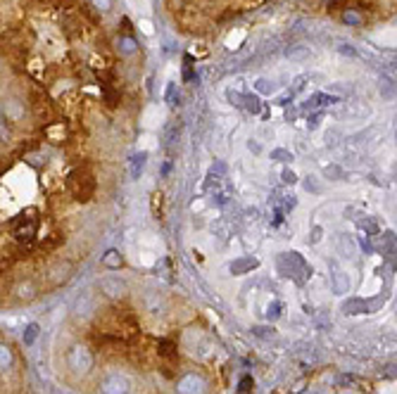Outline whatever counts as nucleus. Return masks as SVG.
I'll use <instances>...</instances> for the list:
<instances>
[{
    "label": "nucleus",
    "instance_id": "1",
    "mask_svg": "<svg viewBox=\"0 0 397 394\" xmlns=\"http://www.w3.org/2000/svg\"><path fill=\"white\" fill-rule=\"evenodd\" d=\"M278 271H281L283 276L293 278L297 285L305 283V280L309 278V273H312V269L307 266V261H305L297 252H286V254L278 256Z\"/></svg>",
    "mask_w": 397,
    "mask_h": 394
},
{
    "label": "nucleus",
    "instance_id": "2",
    "mask_svg": "<svg viewBox=\"0 0 397 394\" xmlns=\"http://www.w3.org/2000/svg\"><path fill=\"white\" fill-rule=\"evenodd\" d=\"M205 193L209 195L212 204L217 207H226L228 200H231V186L226 183V178H221L217 173H209V178L205 180Z\"/></svg>",
    "mask_w": 397,
    "mask_h": 394
},
{
    "label": "nucleus",
    "instance_id": "3",
    "mask_svg": "<svg viewBox=\"0 0 397 394\" xmlns=\"http://www.w3.org/2000/svg\"><path fill=\"white\" fill-rule=\"evenodd\" d=\"M67 363L69 368L74 371V373H88L90 368H93V354L86 349L83 345H74L72 349H69L67 354Z\"/></svg>",
    "mask_w": 397,
    "mask_h": 394
},
{
    "label": "nucleus",
    "instance_id": "4",
    "mask_svg": "<svg viewBox=\"0 0 397 394\" xmlns=\"http://www.w3.org/2000/svg\"><path fill=\"white\" fill-rule=\"evenodd\" d=\"M129 380L119 373L107 375L103 382H100V392L103 394H129Z\"/></svg>",
    "mask_w": 397,
    "mask_h": 394
},
{
    "label": "nucleus",
    "instance_id": "5",
    "mask_svg": "<svg viewBox=\"0 0 397 394\" xmlns=\"http://www.w3.org/2000/svg\"><path fill=\"white\" fill-rule=\"evenodd\" d=\"M176 389H178V394H202L205 392V380L195 373H188L178 380Z\"/></svg>",
    "mask_w": 397,
    "mask_h": 394
},
{
    "label": "nucleus",
    "instance_id": "6",
    "mask_svg": "<svg viewBox=\"0 0 397 394\" xmlns=\"http://www.w3.org/2000/svg\"><path fill=\"white\" fill-rule=\"evenodd\" d=\"M331 287H333V292L336 295H345V292L349 290V278L347 273L338 266L336 261H331Z\"/></svg>",
    "mask_w": 397,
    "mask_h": 394
},
{
    "label": "nucleus",
    "instance_id": "7",
    "mask_svg": "<svg viewBox=\"0 0 397 394\" xmlns=\"http://www.w3.org/2000/svg\"><path fill=\"white\" fill-rule=\"evenodd\" d=\"M36 226H38V221H36L34 216H19V219L12 223V230L19 240H29V238L36 233Z\"/></svg>",
    "mask_w": 397,
    "mask_h": 394
},
{
    "label": "nucleus",
    "instance_id": "8",
    "mask_svg": "<svg viewBox=\"0 0 397 394\" xmlns=\"http://www.w3.org/2000/svg\"><path fill=\"white\" fill-rule=\"evenodd\" d=\"M100 290H103L107 297L116 299V297H122L124 292H126V283H124V280H119L116 276H107V278H103V280H100Z\"/></svg>",
    "mask_w": 397,
    "mask_h": 394
},
{
    "label": "nucleus",
    "instance_id": "9",
    "mask_svg": "<svg viewBox=\"0 0 397 394\" xmlns=\"http://www.w3.org/2000/svg\"><path fill=\"white\" fill-rule=\"evenodd\" d=\"M260 261L254 259V256H238V259H233L228 271H231L233 276H243V273H250L252 269H257Z\"/></svg>",
    "mask_w": 397,
    "mask_h": 394
},
{
    "label": "nucleus",
    "instance_id": "10",
    "mask_svg": "<svg viewBox=\"0 0 397 394\" xmlns=\"http://www.w3.org/2000/svg\"><path fill=\"white\" fill-rule=\"evenodd\" d=\"M338 102L336 95H329V93H314L312 97H307V102L302 104V110H316V107H326V104Z\"/></svg>",
    "mask_w": 397,
    "mask_h": 394
},
{
    "label": "nucleus",
    "instance_id": "11",
    "mask_svg": "<svg viewBox=\"0 0 397 394\" xmlns=\"http://www.w3.org/2000/svg\"><path fill=\"white\" fill-rule=\"evenodd\" d=\"M145 159H148V154H145V152H138V154L131 157V162H129V176H131V178H138V176L143 173Z\"/></svg>",
    "mask_w": 397,
    "mask_h": 394
},
{
    "label": "nucleus",
    "instance_id": "12",
    "mask_svg": "<svg viewBox=\"0 0 397 394\" xmlns=\"http://www.w3.org/2000/svg\"><path fill=\"white\" fill-rule=\"evenodd\" d=\"M345 117L347 119H366L369 117V107L362 102H349L345 107Z\"/></svg>",
    "mask_w": 397,
    "mask_h": 394
},
{
    "label": "nucleus",
    "instance_id": "13",
    "mask_svg": "<svg viewBox=\"0 0 397 394\" xmlns=\"http://www.w3.org/2000/svg\"><path fill=\"white\" fill-rule=\"evenodd\" d=\"M342 311L345 313H364V311H369V304L362 302V299H349V302L342 304Z\"/></svg>",
    "mask_w": 397,
    "mask_h": 394
},
{
    "label": "nucleus",
    "instance_id": "14",
    "mask_svg": "<svg viewBox=\"0 0 397 394\" xmlns=\"http://www.w3.org/2000/svg\"><path fill=\"white\" fill-rule=\"evenodd\" d=\"M381 249H383L388 256H395L397 254V240L392 233H385L383 240H381Z\"/></svg>",
    "mask_w": 397,
    "mask_h": 394
},
{
    "label": "nucleus",
    "instance_id": "15",
    "mask_svg": "<svg viewBox=\"0 0 397 394\" xmlns=\"http://www.w3.org/2000/svg\"><path fill=\"white\" fill-rule=\"evenodd\" d=\"M243 107H245L250 114H260V112H262V102H260V97H257V95H245Z\"/></svg>",
    "mask_w": 397,
    "mask_h": 394
},
{
    "label": "nucleus",
    "instance_id": "16",
    "mask_svg": "<svg viewBox=\"0 0 397 394\" xmlns=\"http://www.w3.org/2000/svg\"><path fill=\"white\" fill-rule=\"evenodd\" d=\"M38 332H41V328H38V323H29L27 330H24V345L31 347L36 342V337H38Z\"/></svg>",
    "mask_w": 397,
    "mask_h": 394
},
{
    "label": "nucleus",
    "instance_id": "17",
    "mask_svg": "<svg viewBox=\"0 0 397 394\" xmlns=\"http://www.w3.org/2000/svg\"><path fill=\"white\" fill-rule=\"evenodd\" d=\"M254 88H257V93H262V95H271L276 90L274 81H269V78H257L254 81Z\"/></svg>",
    "mask_w": 397,
    "mask_h": 394
},
{
    "label": "nucleus",
    "instance_id": "18",
    "mask_svg": "<svg viewBox=\"0 0 397 394\" xmlns=\"http://www.w3.org/2000/svg\"><path fill=\"white\" fill-rule=\"evenodd\" d=\"M323 176L329 180H340V178H345V171H342V166H338V164H329L323 169Z\"/></svg>",
    "mask_w": 397,
    "mask_h": 394
},
{
    "label": "nucleus",
    "instance_id": "19",
    "mask_svg": "<svg viewBox=\"0 0 397 394\" xmlns=\"http://www.w3.org/2000/svg\"><path fill=\"white\" fill-rule=\"evenodd\" d=\"M103 264L107 266V269H119V266H122V256H119V252L110 249V252L103 256Z\"/></svg>",
    "mask_w": 397,
    "mask_h": 394
},
{
    "label": "nucleus",
    "instance_id": "20",
    "mask_svg": "<svg viewBox=\"0 0 397 394\" xmlns=\"http://www.w3.org/2000/svg\"><path fill=\"white\" fill-rule=\"evenodd\" d=\"M286 55L290 57V60H302V57H309V50L300 48V45H290V48L286 50Z\"/></svg>",
    "mask_w": 397,
    "mask_h": 394
},
{
    "label": "nucleus",
    "instance_id": "21",
    "mask_svg": "<svg viewBox=\"0 0 397 394\" xmlns=\"http://www.w3.org/2000/svg\"><path fill=\"white\" fill-rule=\"evenodd\" d=\"M281 311H283L281 302H271V304L267 306V318L269 321H276V318H281Z\"/></svg>",
    "mask_w": 397,
    "mask_h": 394
},
{
    "label": "nucleus",
    "instance_id": "22",
    "mask_svg": "<svg viewBox=\"0 0 397 394\" xmlns=\"http://www.w3.org/2000/svg\"><path fill=\"white\" fill-rule=\"evenodd\" d=\"M359 228L366 230L369 235H376V233H378V223L373 221V219H369V216H366V219H362V221H359Z\"/></svg>",
    "mask_w": 397,
    "mask_h": 394
},
{
    "label": "nucleus",
    "instance_id": "23",
    "mask_svg": "<svg viewBox=\"0 0 397 394\" xmlns=\"http://www.w3.org/2000/svg\"><path fill=\"white\" fill-rule=\"evenodd\" d=\"M226 100L231 104H236V107H243V100H245V95H240L238 90H233V88H226Z\"/></svg>",
    "mask_w": 397,
    "mask_h": 394
},
{
    "label": "nucleus",
    "instance_id": "24",
    "mask_svg": "<svg viewBox=\"0 0 397 394\" xmlns=\"http://www.w3.org/2000/svg\"><path fill=\"white\" fill-rule=\"evenodd\" d=\"M178 128H181L178 124H169V126H167V131H165V143H167V145H171V143L178 138Z\"/></svg>",
    "mask_w": 397,
    "mask_h": 394
},
{
    "label": "nucleus",
    "instance_id": "25",
    "mask_svg": "<svg viewBox=\"0 0 397 394\" xmlns=\"http://www.w3.org/2000/svg\"><path fill=\"white\" fill-rule=\"evenodd\" d=\"M165 97H167V104H169V107H174V104H176V100H178V90H176V83H169V86H167V93H165Z\"/></svg>",
    "mask_w": 397,
    "mask_h": 394
},
{
    "label": "nucleus",
    "instance_id": "26",
    "mask_svg": "<svg viewBox=\"0 0 397 394\" xmlns=\"http://www.w3.org/2000/svg\"><path fill=\"white\" fill-rule=\"evenodd\" d=\"M305 190H307V193H314V195H319L323 190L321 188V183H319V180L314 178V176H309L307 180H305Z\"/></svg>",
    "mask_w": 397,
    "mask_h": 394
},
{
    "label": "nucleus",
    "instance_id": "27",
    "mask_svg": "<svg viewBox=\"0 0 397 394\" xmlns=\"http://www.w3.org/2000/svg\"><path fill=\"white\" fill-rule=\"evenodd\" d=\"M212 228H214V233L219 235V240H226V238L231 235V230H228V226H226L224 221H217V223L212 226Z\"/></svg>",
    "mask_w": 397,
    "mask_h": 394
},
{
    "label": "nucleus",
    "instance_id": "28",
    "mask_svg": "<svg viewBox=\"0 0 397 394\" xmlns=\"http://www.w3.org/2000/svg\"><path fill=\"white\" fill-rule=\"evenodd\" d=\"M271 159H274V162H290L293 154L288 152V150H283V147H276L274 152H271Z\"/></svg>",
    "mask_w": 397,
    "mask_h": 394
},
{
    "label": "nucleus",
    "instance_id": "29",
    "mask_svg": "<svg viewBox=\"0 0 397 394\" xmlns=\"http://www.w3.org/2000/svg\"><path fill=\"white\" fill-rule=\"evenodd\" d=\"M252 332L257 335V337H262V339H271V337L276 335V332H274V328H262V325L252 328Z\"/></svg>",
    "mask_w": 397,
    "mask_h": 394
},
{
    "label": "nucleus",
    "instance_id": "30",
    "mask_svg": "<svg viewBox=\"0 0 397 394\" xmlns=\"http://www.w3.org/2000/svg\"><path fill=\"white\" fill-rule=\"evenodd\" d=\"M281 209L283 212H288V209H293L295 204H297V200H295V195H281Z\"/></svg>",
    "mask_w": 397,
    "mask_h": 394
},
{
    "label": "nucleus",
    "instance_id": "31",
    "mask_svg": "<svg viewBox=\"0 0 397 394\" xmlns=\"http://www.w3.org/2000/svg\"><path fill=\"white\" fill-rule=\"evenodd\" d=\"M342 21H347V24H362V17H359V14L357 12H352V10H347V12L342 14Z\"/></svg>",
    "mask_w": 397,
    "mask_h": 394
},
{
    "label": "nucleus",
    "instance_id": "32",
    "mask_svg": "<svg viewBox=\"0 0 397 394\" xmlns=\"http://www.w3.org/2000/svg\"><path fill=\"white\" fill-rule=\"evenodd\" d=\"M381 95L388 97V100H392V97L397 95V90L392 88V83H383V86H381Z\"/></svg>",
    "mask_w": 397,
    "mask_h": 394
},
{
    "label": "nucleus",
    "instance_id": "33",
    "mask_svg": "<svg viewBox=\"0 0 397 394\" xmlns=\"http://www.w3.org/2000/svg\"><path fill=\"white\" fill-rule=\"evenodd\" d=\"M321 235H323V230L319 228V226H314V228H312V233H309V238H307V242H309V245H316V242L321 240Z\"/></svg>",
    "mask_w": 397,
    "mask_h": 394
},
{
    "label": "nucleus",
    "instance_id": "34",
    "mask_svg": "<svg viewBox=\"0 0 397 394\" xmlns=\"http://www.w3.org/2000/svg\"><path fill=\"white\" fill-rule=\"evenodd\" d=\"M321 121H323L321 114H312V117L307 119V128H309V131H314V128H319V124H321Z\"/></svg>",
    "mask_w": 397,
    "mask_h": 394
},
{
    "label": "nucleus",
    "instance_id": "35",
    "mask_svg": "<svg viewBox=\"0 0 397 394\" xmlns=\"http://www.w3.org/2000/svg\"><path fill=\"white\" fill-rule=\"evenodd\" d=\"M119 48H122V52H133V50H136V43L131 41V38H122V41H119Z\"/></svg>",
    "mask_w": 397,
    "mask_h": 394
},
{
    "label": "nucleus",
    "instance_id": "36",
    "mask_svg": "<svg viewBox=\"0 0 397 394\" xmlns=\"http://www.w3.org/2000/svg\"><path fill=\"white\" fill-rule=\"evenodd\" d=\"M0 361H3V368H10V363H12V354H10V349H7V347H3Z\"/></svg>",
    "mask_w": 397,
    "mask_h": 394
},
{
    "label": "nucleus",
    "instance_id": "37",
    "mask_svg": "<svg viewBox=\"0 0 397 394\" xmlns=\"http://www.w3.org/2000/svg\"><path fill=\"white\" fill-rule=\"evenodd\" d=\"M281 180H283V183H288V186H293L295 180H297V176H295V173L290 171V169H286V171L281 173Z\"/></svg>",
    "mask_w": 397,
    "mask_h": 394
},
{
    "label": "nucleus",
    "instance_id": "38",
    "mask_svg": "<svg viewBox=\"0 0 397 394\" xmlns=\"http://www.w3.org/2000/svg\"><path fill=\"white\" fill-rule=\"evenodd\" d=\"M305 81H307V76H297V78H295V83H293V93H297V90L305 88Z\"/></svg>",
    "mask_w": 397,
    "mask_h": 394
},
{
    "label": "nucleus",
    "instance_id": "39",
    "mask_svg": "<svg viewBox=\"0 0 397 394\" xmlns=\"http://www.w3.org/2000/svg\"><path fill=\"white\" fill-rule=\"evenodd\" d=\"M342 52V55H349V57H357V50L352 48V45H340V48H338Z\"/></svg>",
    "mask_w": 397,
    "mask_h": 394
},
{
    "label": "nucleus",
    "instance_id": "40",
    "mask_svg": "<svg viewBox=\"0 0 397 394\" xmlns=\"http://www.w3.org/2000/svg\"><path fill=\"white\" fill-rule=\"evenodd\" d=\"M250 389H252V380H250V378H243V380H240V392H250Z\"/></svg>",
    "mask_w": 397,
    "mask_h": 394
},
{
    "label": "nucleus",
    "instance_id": "41",
    "mask_svg": "<svg viewBox=\"0 0 397 394\" xmlns=\"http://www.w3.org/2000/svg\"><path fill=\"white\" fill-rule=\"evenodd\" d=\"M159 347H162V349H159V354H162V356H169V354H171V342H167V339H165V342H162Z\"/></svg>",
    "mask_w": 397,
    "mask_h": 394
},
{
    "label": "nucleus",
    "instance_id": "42",
    "mask_svg": "<svg viewBox=\"0 0 397 394\" xmlns=\"http://www.w3.org/2000/svg\"><path fill=\"white\" fill-rule=\"evenodd\" d=\"M183 81H193V69H191V64H185V69H183Z\"/></svg>",
    "mask_w": 397,
    "mask_h": 394
},
{
    "label": "nucleus",
    "instance_id": "43",
    "mask_svg": "<svg viewBox=\"0 0 397 394\" xmlns=\"http://www.w3.org/2000/svg\"><path fill=\"white\" fill-rule=\"evenodd\" d=\"M93 3H96L100 10H107V7H110V0H93Z\"/></svg>",
    "mask_w": 397,
    "mask_h": 394
},
{
    "label": "nucleus",
    "instance_id": "44",
    "mask_svg": "<svg viewBox=\"0 0 397 394\" xmlns=\"http://www.w3.org/2000/svg\"><path fill=\"white\" fill-rule=\"evenodd\" d=\"M392 178L397 180V157H395V162H392Z\"/></svg>",
    "mask_w": 397,
    "mask_h": 394
},
{
    "label": "nucleus",
    "instance_id": "45",
    "mask_svg": "<svg viewBox=\"0 0 397 394\" xmlns=\"http://www.w3.org/2000/svg\"><path fill=\"white\" fill-rule=\"evenodd\" d=\"M395 313H397V299H395Z\"/></svg>",
    "mask_w": 397,
    "mask_h": 394
}]
</instances>
